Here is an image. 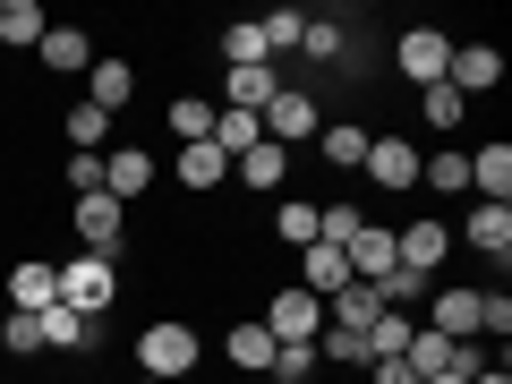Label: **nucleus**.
Wrapping results in <instances>:
<instances>
[{"label":"nucleus","mask_w":512,"mask_h":384,"mask_svg":"<svg viewBox=\"0 0 512 384\" xmlns=\"http://www.w3.org/2000/svg\"><path fill=\"white\" fill-rule=\"evenodd\" d=\"M197 359H205V333L188 325V316H154V325L137 333V376L180 384V376H197Z\"/></svg>","instance_id":"nucleus-1"},{"label":"nucleus","mask_w":512,"mask_h":384,"mask_svg":"<svg viewBox=\"0 0 512 384\" xmlns=\"http://www.w3.org/2000/svg\"><path fill=\"white\" fill-rule=\"evenodd\" d=\"M69 231H77V248H86V256L120 265V256H128V205H111L103 188H94V197H77V205H69Z\"/></svg>","instance_id":"nucleus-2"},{"label":"nucleus","mask_w":512,"mask_h":384,"mask_svg":"<svg viewBox=\"0 0 512 384\" xmlns=\"http://www.w3.org/2000/svg\"><path fill=\"white\" fill-rule=\"evenodd\" d=\"M419 163H427V154L410 146L402 128H376V137H367V163H359V180H376L384 197H410V188H419Z\"/></svg>","instance_id":"nucleus-3"},{"label":"nucleus","mask_w":512,"mask_h":384,"mask_svg":"<svg viewBox=\"0 0 512 384\" xmlns=\"http://www.w3.org/2000/svg\"><path fill=\"white\" fill-rule=\"evenodd\" d=\"M111 299H120V265H103V256H60V308H77V316H103Z\"/></svg>","instance_id":"nucleus-4"},{"label":"nucleus","mask_w":512,"mask_h":384,"mask_svg":"<svg viewBox=\"0 0 512 384\" xmlns=\"http://www.w3.org/2000/svg\"><path fill=\"white\" fill-rule=\"evenodd\" d=\"M393 69L410 77V86H444V69H453V35H444V26H402V35H393Z\"/></svg>","instance_id":"nucleus-5"},{"label":"nucleus","mask_w":512,"mask_h":384,"mask_svg":"<svg viewBox=\"0 0 512 384\" xmlns=\"http://www.w3.org/2000/svg\"><path fill=\"white\" fill-rule=\"evenodd\" d=\"M316 128H325V111H316V94H299V86H282L274 103H265V146H282V154H299V146H316Z\"/></svg>","instance_id":"nucleus-6"},{"label":"nucleus","mask_w":512,"mask_h":384,"mask_svg":"<svg viewBox=\"0 0 512 384\" xmlns=\"http://www.w3.org/2000/svg\"><path fill=\"white\" fill-rule=\"evenodd\" d=\"M256 325L274 333V342H316V333H325V299L299 291V282H282V291L265 299V316H256Z\"/></svg>","instance_id":"nucleus-7"},{"label":"nucleus","mask_w":512,"mask_h":384,"mask_svg":"<svg viewBox=\"0 0 512 384\" xmlns=\"http://www.w3.org/2000/svg\"><path fill=\"white\" fill-rule=\"evenodd\" d=\"M444 256H453V222L427 214V222H402V231H393V265H402V274H419V282H427Z\"/></svg>","instance_id":"nucleus-8"},{"label":"nucleus","mask_w":512,"mask_h":384,"mask_svg":"<svg viewBox=\"0 0 512 384\" xmlns=\"http://www.w3.org/2000/svg\"><path fill=\"white\" fill-rule=\"evenodd\" d=\"M35 325H43V359H86V350L103 342V316H77V308H60V299L35 316Z\"/></svg>","instance_id":"nucleus-9"},{"label":"nucleus","mask_w":512,"mask_h":384,"mask_svg":"<svg viewBox=\"0 0 512 384\" xmlns=\"http://www.w3.org/2000/svg\"><path fill=\"white\" fill-rule=\"evenodd\" d=\"M103 197H111V205L154 197V154H146V146H111V154H103Z\"/></svg>","instance_id":"nucleus-10"},{"label":"nucleus","mask_w":512,"mask_h":384,"mask_svg":"<svg viewBox=\"0 0 512 384\" xmlns=\"http://www.w3.org/2000/svg\"><path fill=\"white\" fill-rule=\"evenodd\" d=\"M444 86L470 103V94H487V86H504V52L495 43H453V69H444Z\"/></svg>","instance_id":"nucleus-11"},{"label":"nucleus","mask_w":512,"mask_h":384,"mask_svg":"<svg viewBox=\"0 0 512 384\" xmlns=\"http://www.w3.org/2000/svg\"><path fill=\"white\" fill-rule=\"evenodd\" d=\"M9 299H18V316H43L60 299V256H18L9 265Z\"/></svg>","instance_id":"nucleus-12"},{"label":"nucleus","mask_w":512,"mask_h":384,"mask_svg":"<svg viewBox=\"0 0 512 384\" xmlns=\"http://www.w3.org/2000/svg\"><path fill=\"white\" fill-rule=\"evenodd\" d=\"M86 103H94V111H111V120H120V111L137 103V60L103 52V60H94V69H86Z\"/></svg>","instance_id":"nucleus-13"},{"label":"nucleus","mask_w":512,"mask_h":384,"mask_svg":"<svg viewBox=\"0 0 512 384\" xmlns=\"http://www.w3.org/2000/svg\"><path fill=\"white\" fill-rule=\"evenodd\" d=\"M427 333H444V342H478V291L470 282H453V291H436L427 299V316H419Z\"/></svg>","instance_id":"nucleus-14"},{"label":"nucleus","mask_w":512,"mask_h":384,"mask_svg":"<svg viewBox=\"0 0 512 384\" xmlns=\"http://www.w3.org/2000/svg\"><path fill=\"white\" fill-rule=\"evenodd\" d=\"M35 60H43L52 77H86L103 52H94V26H52V35L35 43Z\"/></svg>","instance_id":"nucleus-15"},{"label":"nucleus","mask_w":512,"mask_h":384,"mask_svg":"<svg viewBox=\"0 0 512 384\" xmlns=\"http://www.w3.org/2000/svg\"><path fill=\"white\" fill-rule=\"evenodd\" d=\"M342 282H359V274H350V256L333 248V239H308V248H299V291L333 299V291H342Z\"/></svg>","instance_id":"nucleus-16"},{"label":"nucleus","mask_w":512,"mask_h":384,"mask_svg":"<svg viewBox=\"0 0 512 384\" xmlns=\"http://www.w3.org/2000/svg\"><path fill=\"white\" fill-rule=\"evenodd\" d=\"M367 137H376V128H359V120H325V128H316V154H325V171L359 180V163H367Z\"/></svg>","instance_id":"nucleus-17"},{"label":"nucleus","mask_w":512,"mask_h":384,"mask_svg":"<svg viewBox=\"0 0 512 384\" xmlns=\"http://www.w3.org/2000/svg\"><path fill=\"white\" fill-rule=\"evenodd\" d=\"M171 180H180L188 197H205V188H222V180H231V154H222L214 137H205V146H180V154H171Z\"/></svg>","instance_id":"nucleus-18"},{"label":"nucleus","mask_w":512,"mask_h":384,"mask_svg":"<svg viewBox=\"0 0 512 384\" xmlns=\"http://www.w3.org/2000/svg\"><path fill=\"white\" fill-rule=\"evenodd\" d=\"M274 94H282V69L265 60V69H222V94H214V103H231V111H265Z\"/></svg>","instance_id":"nucleus-19"},{"label":"nucleus","mask_w":512,"mask_h":384,"mask_svg":"<svg viewBox=\"0 0 512 384\" xmlns=\"http://www.w3.org/2000/svg\"><path fill=\"white\" fill-rule=\"evenodd\" d=\"M470 188H478V205H512V146L504 137L470 154Z\"/></svg>","instance_id":"nucleus-20"},{"label":"nucleus","mask_w":512,"mask_h":384,"mask_svg":"<svg viewBox=\"0 0 512 384\" xmlns=\"http://www.w3.org/2000/svg\"><path fill=\"white\" fill-rule=\"evenodd\" d=\"M231 171H239V188H256V197H282V188H291V154L282 146H248Z\"/></svg>","instance_id":"nucleus-21"},{"label":"nucleus","mask_w":512,"mask_h":384,"mask_svg":"<svg viewBox=\"0 0 512 384\" xmlns=\"http://www.w3.org/2000/svg\"><path fill=\"white\" fill-rule=\"evenodd\" d=\"M350 274H359V282H384V274H393V231H384V222H359V239H350Z\"/></svg>","instance_id":"nucleus-22"},{"label":"nucleus","mask_w":512,"mask_h":384,"mask_svg":"<svg viewBox=\"0 0 512 384\" xmlns=\"http://www.w3.org/2000/svg\"><path fill=\"white\" fill-rule=\"evenodd\" d=\"M222 359H231V367H248V376L265 384V367H274V333H265V325L248 316V325H231V333H222Z\"/></svg>","instance_id":"nucleus-23"},{"label":"nucleus","mask_w":512,"mask_h":384,"mask_svg":"<svg viewBox=\"0 0 512 384\" xmlns=\"http://www.w3.org/2000/svg\"><path fill=\"white\" fill-rule=\"evenodd\" d=\"M384 316V299H376V282H342V291L325 299V325H350V333H367Z\"/></svg>","instance_id":"nucleus-24"},{"label":"nucleus","mask_w":512,"mask_h":384,"mask_svg":"<svg viewBox=\"0 0 512 384\" xmlns=\"http://www.w3.org/2000/svg\"><path fill=\"white\" fill-rule=\"evenodd\" d=\"M60 137H69V154H111V111L69 103V111H60Z\"/></svg>","instance_id":"nucleus-25"},{"label":"nucleus","mask_w":512,"mask_h":384,"mask_svg":"<svg viewBox=\"0 0 512 384\" xmlns=\"http://www.w3.org/2000/svg\"><path fill=\"white\" fill-rule=\"evenodd\" d=\"M461 239H470L478 256H495V265H504V256H512V205H478V214L461 222Z\"/></svg>","instance_id":"nucleus-26"},{"label":"nucleus","mask_w":512,"mask_h":384,"mask_svg":"<svg viewBox=\"0 0 512 384\" xmlns=\"http://www.w3.org/2000/svg\"><path fill=\"white\" fill-rule=\"evenodd\" d=\"M43 35H52L43 0H0V43H9V52H35Z\"/></svg>","instance_id":"nucleus-27"},{"label":"nucleus","mask_w":512,"mask_h":384,"mask_svg":"<svg viewBox=\"0 0 512 384\" xmlns=\"http://www.w3.org/2000/svg\"><path fill=\"white\" fill-rule=\"evenodd\" d=\"M163 120H171V137H180V146H205V137H214V94H171Z\"/></svg>","instance_id":"nucleus-28"},{"label":"nucleus","mask_w":512,"mask_h":384,"mask_svg":"<svg viewBox=\"0 0 512 384\" xmlns=\"http://www.w3.org/2000/svg\"><path fill=\"white\" fill-rule=\"evenodd\" d=\"M214 146L231 154H248V146H265V111H231V103H214Z\"/></svg>","instance_id":"nucleus-29"},{"label":"nucleus","mask_w":512,"mask_h":384,"mask_svg":"<svg viewBox=\"0 0 512 384\" xmlns=\"http://www.w3.org/2000/svg\"><path fill=\"white\" fill-rule=\"evenodd\" d=\"M410 333H419V316H402V308H384L376 325L359 333V350H367V367H376V359H402V350H410Z\"/></svg>","instance_id":"nucleus-30"},{"label":"nucleus","mask_w":512,"mask_h":384,"mask_svg":"<svg viewBox=\"0 0 512 384\" xmlns=\"http://www.w3.org/2000/svg\"><path fill=\"white\" fill-rule=\"evenodd\" d=\"M316 376H325L316 342H274V367H265V384H316Z\"/></svg>","instance_id":"nucleus-31"},{"label":"nucleus","mask_w":512,"mask_h":384,"mask_svg":"<svg viewBox=\"0 0 512 384\" xmlns=\"http://www.w3.org/2000/svg\"><path fill=\"white\" fill-rule=\"evenodd\" d=\"M419 180L436 188V197H461V188H470V154H461V146H436V154L419 163Z\"/></svg>","instance_id":"nucleus-32"},{"label":"nucleus","mask_w":512,"mask_h":384,"mask_svg":"<svg viewBox=\"0 0 512 384\" xmlns=\"http://www.w3.org/2000/svg\"><path fill=\"white\" fill-rule=\"evenodd\" d=\"M274 239H282V248H308V239H316V197H282L274 205Z\"/></svg>","instance_id":"nucleus-33"},{"label":"nucleus","mask_w":512,"mask_h":384,"mask_svg":"<svg viewBox=\"0 0 512 384\" xmlns=\"http://www.w3.org/2000/svg\"><path fill=\"white\" fill-rule=\"evenodd\" d=\"M265 35H256V18H239V26H222V69H265Z\"/></svg>","instance_id":"nucleus-34"},{"label":"nucleus","mask_w":512,"mask_h":384,"mask_svg":"<svg viewBox=\"0 0 512 384\" xmlns=\"http://www.w3.org/2000/svg\"><path fill=\"white\" fill-rule=\"evenodd\" d=\"M402 359H410V376H419V384H427V376H453V342H444V333H427V325L410 333Z\"/></svg>","instance_id":"nucleus-35"},{"label":"nucleus","mask_w":512,"mask_h":384,"mask_svg":"<svg viewBox=\"0 0 512 384\" xmlns=\"http://www.w3.org/2000/svg\"><path fill=\"white\" fill-rule=\"evenodd\" d=\"M0 350H9V359H43V325L9 308V316H0Z\"/></svg>","instance_id":"nucleus-36"},{"label":"nucleus","mask_w":512,"mask_h":384,"mask_svg":"<svg viewBox=\"0 0 512 384\" xmlns=\"http://www.w3.org/2000/svg\"><path fill=\"white\" fill-rule=\"evenodd\" d=\"M316 359H325V367H367V350H359L350 325H325V333H316Z\"/></svg>","instance_id":"nucleus-37"},{"label":"nucleus","mask_w":512,"mask_h":384,"mask_svg":"<svg viewBox=\"0 0 512 384\" xmlns=\"http://www.w3.org/2000/svg\"><path fill=\"white\" fill-rule=\"evenodd\" d=\"M256 35H265V52H299L308 18H299V9H274V18H256Z\"/></svg>","instance_id":"nucleus-38"},{"label":"nucleus","mask_w":512,"mask_h":384,"mask_svg":"<svg viewBox=\"0 0 512 384\" xmlns=\"http://www.w3.org/2000/svg\"><path fill=\"white\" fill-rule=\"evenodd\" d=\"M512 333V299L504 291H478V342H504Z\"/></svg>","instance_id":"nucleus-39"},{"label":"nucleus","mask_w":512,"mask_h":384,"mask_svg":"<svg viewBox=\"0 0 512 384\" xmlns=\"http://www.w3.org/2000/svg\"><path fill=\"white\" fill-rule=\"evenodd\" d=\"M419 111H427V128H461V111H470V103H461L453 86H427V94H419Z\"/></svg>","instance_id":"nucleus-40"},{"label":"nucleus","mask_w":512,"mask_h":384,"mask_svg":"<svg viewBox=\"0 0 512 384\" xmlns=\"http://www.w3.org/2000/svg\"><path fill=\"white\" fill-rule=\"evenodd\" d=\"M60 180H69V197H94V188H103V154H69Z\"/></svg>","instance_id":"nucleus-41"},{"label":"nucleus","mask_w":512,"mask_h":384,"mask_svg":"<svg viewBox=\"0 0 512 384\" xmlns=\"http://www.w3.org/2000/svg\"><path fill=\"white\" fill-rule=\"evenodd\" d=\"M299 52H316V60H342L350 43H342V26H316V18H308V35H299Z\"/></svg>","instance_id":"nucleus-42"},{"label":"nucleus","mask_w":512,"mask_h":384,"mask_svg":"<svg viewBox=\"0 0 512 384\" xmlns=\"http://www.w3.org/2000/svg\"><path fill=\"white\" fill-rule=\"evenodd\" d=\"M367 384H419V376H410V359H376V367H367Z\"/></svg>","instance_id":"nucleus-43"},{"label":"nucleus","mask_w":512,"mask_h":384,"mask_svg":"<svg viewBox=\"0 0 512 384\" xmlns=\"http://www.w3.org/2000/svg\"><path fill=\"white\" fill-rule=\"evenodd\" d=\"M470 384H512V376H504V367H478V376H470Z\"/></svg>","instance_id":"nucleus-44"},{"label":"nucleus","mask_w":512,"mask_h":384,"mask_svg":"<svg viewBox=\"0 0 512 384\" xmlns=\"http://www.w3.org/2000/svg\"><path fill=\"white\" fill-rule=\"evenodd\" d=\"M427 384H470V376H427Z\"/></svg>","instance_id":"nucleus-45"},{"label":"nucleus","mask_w":512,"mask_h":384,"mask_svg":"<svg viewBox=\"0 0 512 384\" xmlns=\"http://www.w3.org/2000/svg\"><path fill=\"white\" fill-rule=\"evenodd\" d=\"M0 384H26V376H0Z\"/></svg>","instance_id":"nucleus-46"},{"label":"nucleus","mask_w":512,"mask_h":384,"mask_svg":"<svg viewBox=\"0 0 512 384\" xmlns=\"http://www.w3.org/2000/svg\"><path fill=\"white\" fill-rule=\"evenodd\" d=\"M94 384H120V376H94Z\"/></svg>","instance_id":"nucleus-47"},{"label":"nucleus","mask_w":512,"mask_h":384,"mask_svg":"<svg viewBox=\"0 0 512 384\" xmlns=\"http://www.w3.org/2000/svg\"><path fill=\"white\" fill-rule=\"evenodd\" d=\"M137 384H163V376H137Z\"/></svg>","instance_id":"nucleus-48"}]
</instances>
